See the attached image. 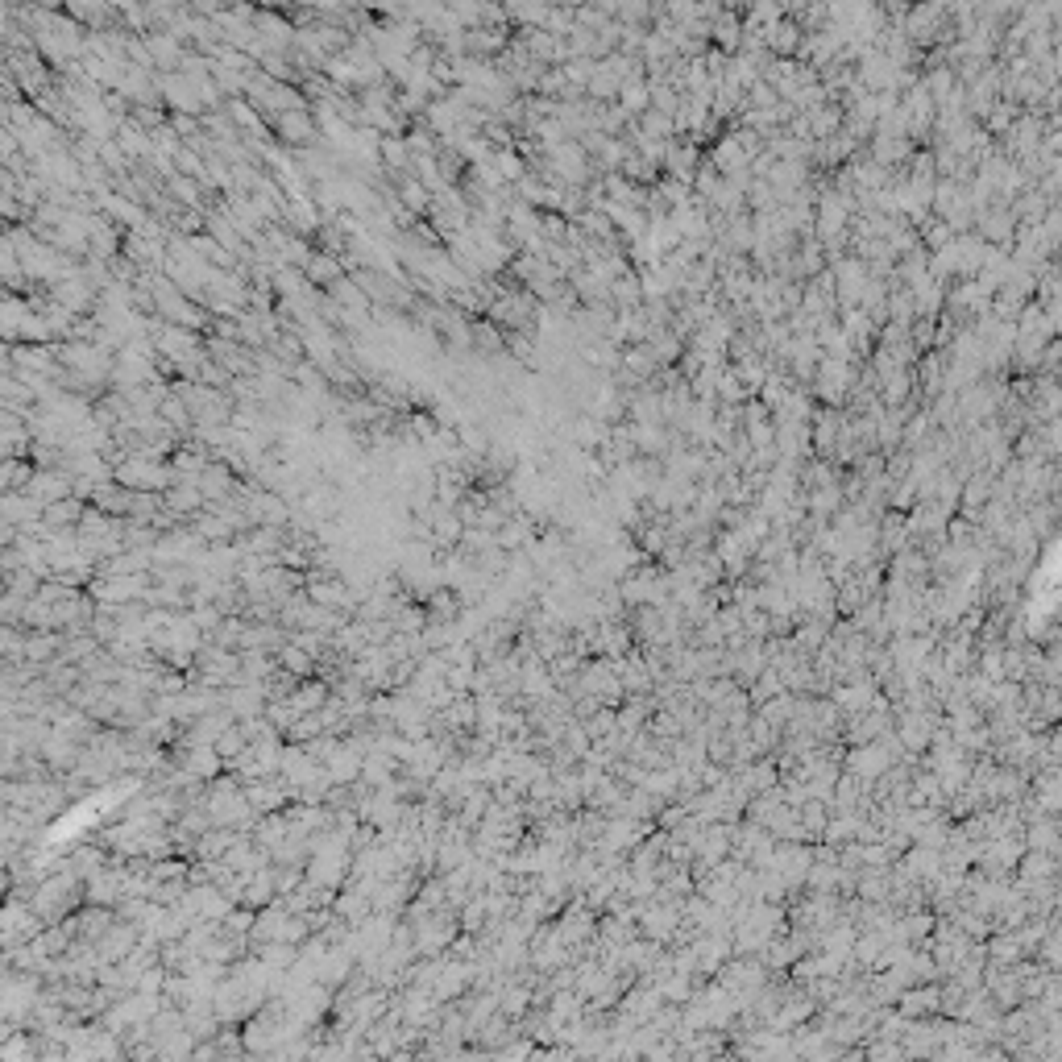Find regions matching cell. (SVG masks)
Listing matches in <instances>:
<instances>
[{"mask_svg": "<svg viewBox=\"0 0 1062 1062\" xmlns=\"http://www.w3.org/2000/svg\"><path fill=\"white\" fill-rule=\"evenodd\" d=\"M270 125H274V133L283 137L287 146H312L316 133H320V121H316L312 108H291V113H278Z\"/></svg>", "mask_w": 1062, "mask_h": 1062, "instance_id": "cell-1", "label": "cell"}, {"mask_svg": "<svg viewBox=\"0 0 1062 1062\" xmlns=\"http://www.w3.org/2000/svg\"><path fill=\"white\" fill-rule=\"evenodd\" d=\"M507 46H511L507 25H473V30H465V50L478 54V59H498Z\"/></svg>", "mask_w": 1062, "mask_h": 1062, "instance_id": "cell-2", "label": "cell"}, {"mask_svg": "<svg viewBox=\"0 0 1062 1062\" xmlns=\"http://www.w3.org/2000/svg\"><path fill=\"white\" fill-rule=\"evenodd\" d=\"M146 38V46H150V54H154V67H162V71H179L183 67V59H187V42H179L171 30H150V34H142Z\"/></svg>", "mask_w": 1062, "mask_h": 1062, "instance_id": "cell-3", "label": "cell"}, {"mask_svg": "<svg viewBox=\"0 0 1062 1062\" xmlns=\"http://www.w3.org/2000/svg\"><path fill=\"white\" fill-rule=\"evenodd\" d=\"M303 274L312 278V283H320V287H332L341 278V262L332 258V254H312V258H307V266H303Z\"/></svg>", "mask_w": 1062, "mask_h": 1062, "instance_id": "cell-4", "label": "cell"}, {"mask_svg": "<svg viewBox=\"0 0 1062 1062\" xmlns=\"http://www.w3.org/2000/svg\"><path fill=\"white\" fill-rule=\"evenodd\" d=\"M411 258H415V262H424L419 270H432V258H428V254H411ZM436 266H449V262L436 258ZM440 278H449V283H461V274H453V270H440Z\"/></svg>", "mask_w": 1062, "mask_h": 1062, "instance_id": "cell-5", "label": "cell"}, {"mask_svg": "<svg viewBox=\"0 0 1062 1062\" xmlns=\"http://www.w3.org/2000/svg\"><path fill=\"white\" fill-rule=\"evenodd\" d=\"M283 660H287V668H291V673H307V664H312V660H307L303 652H295V648H287V652H283Z\"/></svg>", "mask_w": 1062, "mask_h": 1062, "instance_id": "cell-6", "label": "cell"}, {"mask_svg": "<svg viewBox=\"0 0 1062 1062\" xmlns=\"http://www.w3.org/2000/svg\"><path fill=\"white\" fill-rule=\"evenodd\" d=\"M166 5H175V9H183V5H191V0H166Z\"/></svg>", "mask_w": 1062, "mask_h": 1062, "instance_id": "cell-7", "label": "cell"}]
</instances>
